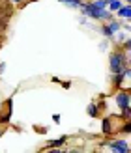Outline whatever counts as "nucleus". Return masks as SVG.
I'll use <instances>...</instances> for the list:
<instances>
[{"label": "nucleus", "mask_w": 131, "mask_h": 153, "mask_svg": "<svg viewBox=\"0 0 131 153\" xmlns=\"http://www.w3.org/2000/svg\"><path fill=\"white\" fill-rule=\"evenodd\" d=\"M127 65V54H126V51L118 47V49H114L111 54H109V69L111 73H120V71H124V67Z\"/></svg>", "instance_id": "obj_1"}, {"label": "nucleus", "mask_w": 131, "mask_h": 153, "mask_svg": "<svg viewBox=\"0 0 131 153\" xmlns=\"http://www.w3.org/2000/svg\"><path fill=\"white\" fill-rule=\"evenodd\" d=\"M118 30H122V22L118 19H114V17L111 21H107V22H103V25H101V34L107 37V39H112L114 34H116Z\"/></svg>", "instance_id": "obj_2"}, {"label": "nucleus", "mask_w": 131, "mask_h": 153, "mask_svg": "<svg viewBox=\"0 0 131 153\" xmlns=\"http://www.w3.org/2000/svg\"><path fill=\"white\" fill-rule=\"evenodd\" d=\"M112 17H114V13L109 10V7H103V10H92L88 19H94V21H99V22H107Z\"/></svg>", "instance_id": "obj_3"}, {"label": "nucleus", "mask_w": 131, "mask_h": 153, "mask_svg": "<svg viewBox=\"0 0 131 153\" xmlns=\"http://www.w3.org/2000/svg\"><path fill=\"white\" fill-rule=\"evenodd\" d=\"M107 146L114 153H129V144L126 140H112V142L107 144Z\"/></svg>", "instance_id": "obj_4"}, {"label": "nucleus", "mask_w": 131, "mask_h": 153, "mask_svg": "<svg viewBox=\"0 0 131 153\" xmlns=\"http://www.w3.org/2000/svg\"><path fill=\"white\" fill-rule=\"evenodd\" d=\"M116 17L122 21H131V4H122V7L116 11Z\"/></svg>", "instance_id": "obj_5"}, {"label": "nucleus", "mask_w": 131, "mask_h": 153, "mask_svg": "<svg viewBox=\"0 0 131 153\" xmlns=\"http://www.w3.org/2000/svg\"><path fill=\"white\" fill-rule=\"evenodd\" d=\"M101 133L105 136L112 134V120L111 118H103V121H101Z\"/></svg>", "instance_id": "obj_6"}, {"label": "nucleus", "mask_w": 131, "mask_h": 153, "mask_svg": "<svg viewBox=\"0 0 131 153\" xmlns=\"http://www.w3.org/2000/svg\"><path fill=\"white\" fill-rule=\"evenodd\" d=\"M86 112H88V116H90V118H97V116H99L97 103H90V105L86 106Z\"/></svg>", "instance_id": "obj_7"}, {"label": "nucleus", "mask_w": 131, "mask_h": 153, "mask_svg": "<svg viewBox=\"0 0 131 153\" xmlns=\"http://www.w3.org/2000/svg\"><path fill=\"white\" fill-rule=\"evenodd\" d=\"M122 4H124L122 0H109V6H107V7H109V10H111L112 13H116V11L120 10V7H122Z\"/></svg>", "instance_id": "obj_8"}, {"label": "nucleus", "mask_w": 131, "mask_h": 153, "mask_svg": "<svg viewBox=\"0 0 131 153\" xmlns=\"http://www.w3.org/2000/svg\"><path fill=\"white\" fill-rule=\"evenodd\" d=\"M58 2H62V4H66V6H69V7H77V10H79L84 0H58Z\"/></svg>", "instance_id": "obj_9"}, {"label": "nucleus", "mask_w": 131, "mask_h": 153, "mask_svg": "<svg viewBox=\"0 0 131 153\" xmlns=\"http://www.w3.org/2000/svg\"><path fill=\"white\" fill-rule=\"evenodd\" d=\"M112 39H114V41H118V43H124V41L127 39V34L124 32V28H122V30H118V32L114 34V37H112Z\"/></svg>", "instance_id": "obj_10"}, {"label": "nucleus", "mask_w": 131, "mask_h": 153, "mask_svg": "<svg viewBox=\"0 0 131 153\" xmlns=\"http://www.w3.org/2000/svg\"><path fill=\"white\" fill-rule=\"evenodd\" d=\"M66 140H67V136H62V138H58V140L49 142L47 146H49V148H60V146H64V144H66Z\"/></svg>", "instance_id": "obj_11"}, {"label": "nucleus", "mask_w": 131, "mask_h": 153, "mask_svg": "<svg viewBox=\"0 0 131 153\" xmlns=\"http://www.w3.org/2000/svg\"><path fill=\"white\" fill-rule=\"evenodd\" d=\"M107 49H109V39L105 37V39L99 43V51H107Z\"/></svg>", "instance_id": "obj_12"}, {"label": "nucleus", "mask_w": 131, "mask_h": 153, "mask_svg": "<svg viewBox=\"0 0 131 153\" xmlns=\"http://www.w3.org/2000/svg\"><path fill=\"white\" fill-rule=\"evenodd\" d=\"M122 133H131V121H127V123L122 127Z\"/></svg>", "instance_id": "obj_13"}, {"label": "nucleus", "mask_w": 131, "mask_h": 153, "mask_svg": "<svg viewBox=\"0 0 131 153\" xmlns=\"http://www.w3.org/2000/svg\"><path fill=\"white\" fill-rule=\"evenodd\" d=\"M86 19H88V17H84V15H81V17H79V25H86Z\"/></svg>", "instance_id": "obj_14"}, {"label": "nucleus", "mask_w": 131, "mask_h": 153, "mask_svg": "<svg viewBox=\"0 0 131 153\" xmlns=\"http://www.w3.org/2000/svg\"><path fill=\"white\" fill-rule=\"evenodd\" d=\"M52 120H55V123H60V114H55V116H52Z\"/></svg>", "instance_id": "obj_15"}, {"label": "nucleus", "mask_w": 131, "mask_h": 153, "mask_svg": "<svg viewBox=\"0 0 131 153\" xmlns=\"http://www.w3.org/2000/svg\"><path fill=\"white\" fill-rule=\"evenodd\" d=\"M2 71H4V64H0V75H2Z\"/></svg>", "instance_id": "obj_16"}, {"label": "nucleus", "mask_w": 131, "mask_h": 153, "mask_svg": "<svg viewBox=\"0 0 131 153\" xmlns=\"http://www.w3.org/2000/svg\"><path fill=\"white\" fill-rule=\"evenodd\" d=\"M11 2H13V4H21V2H22V0H11Z\"/></svg>", "instance_id": "obj_17"}, {"label": "nucleus", "mask_w": 131, "mask_h": 153, "mask_svg": "<svg viewBox=\"0 0 131 153\" xmlns=\"http://www.w3.org/2000/svg\"><path fill=\"white\" fill-rule=\"evenodd\" d=\"M122 2H126V4H131V0H122Z\"/></svg>", "instance_id": "obj_18"}, {"label": "nucleus", "mask_w": 131, "mask_h": 153, "mask_svg": "<svg viewBox=\"0 0 131 153\" xmlns=\"http://www.w3.org/2000/svg\"><path fill=\"white\" fill-rule=\"evenodd\" d=\"M0 110H2V101H0Z\"/></svg>", "instance_id": "obj_19"}, {"label": "nucleus", "mask_w": 131, "mask_h": 153, "mask_svg": "<svg viewBox=\"0 0 131 153\" xmlns=\"http://www.w3.org/2000/svg\"><path fill=\"white\" fill-rule=\"evenodd\" d=\"M0 134H2V129H0Z\"/></svg>", "instance_id": "obj_20"}]
</instances>
